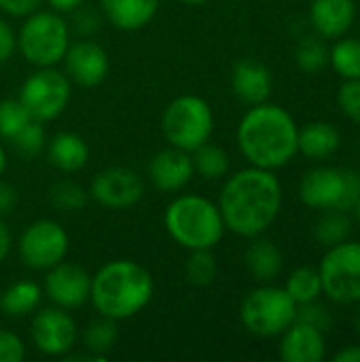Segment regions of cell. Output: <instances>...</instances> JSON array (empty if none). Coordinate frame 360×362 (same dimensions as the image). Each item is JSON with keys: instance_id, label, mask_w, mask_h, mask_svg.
<instances>
[{"instance_id": "obj_49", "label": "cell", "mask_w": 360, "mask_h": 362, "mask_svg": "<svg viewBox=\"0 0 360 362\" xmlns=\"http://www.w3.org/2000/svg\"><path fill=\"white\" fill-rule=\"evenodd\" d=\"M359 151H360V140H359Z\"/></svg>"}, {"instance_id": "obj_44", "label": "cell", "mask_w": 360, "mask_h": 362, "mask_svg": "<svg viewBox=\"0 0 360 362\" xmlns=\"http://www.w3.org/2000/svg\"><path fill=\"white\" fill-rule=\"evenodd\" d=\"M335 362H360V346H346L335 356Z\"/></svg>"}, {"instance_id": "obj_13", "label": "cell", "mask_w": 360, "mask_h": 362, "mask_svg": "<svg viewBox=\"0 0 360 362\" xmlns=\"http://www.w3.org/2000/svg\"><path fill=\"white\" fill-rule=\"evenodd\" d=\"M32 341L36 350L45 356H66L74 350L79 339V329L68 310L45 308L32 320Z\"/></svg>"}, {"instance_id": "obj_39", "label": "cell", "mask_w": 360, "mask_h": 362, "mask_svg": "<svg viewBox=\"0 0 360 362\" xmlns=\"http://www.w3.org/2000/svg\"><path fill=\"white\" fill-rule=\"evenodd\" d=\"M15 51H17V34L11 28V23L4 17H0V64L8 62Z\"/></svg>"}, {"instance_id": "obj_20", "label": "cell", "mask_w": 360, "mask_h": 362, "mask_svg": "<svg viewBox=\"0 0 360 362\" xmlns=\"http://www.w3.org/2000/svg\"><path fill=\"white\" fill-rule=\"evenodd\" d=\"M159 2L161 0H100V13L117 30L138 32L155 19Z\"/></svg>"}, {"instance_id": "obj_15", "label": "cell", "mask_w": 360, "mask_h": 362, "mask_svg": "<svg viewBox=\"0 0 360 362\" xmlns=\"http://www.w3.org/2000/svg\"><path fill=\"white\" fill-rule=\"evenodd\" d=\"M62 62L68 78L81 87H98L100 83H104L110 68L106 49L91 38L70 42Z\"/></svg>"}, {"instance_id": "obj_7", "label": "cell", "mask_w": 360, "mask_h": 362, "mask_svg": "<svg viewBox=\"0 0 360 362\" xmlns=\"http://www.w3.org/2000/svg\"><path fill=\"white\" fill-rule=\"evenodd\" d=\"M161 132L170 146L191 153L210 140L214 132V112L199 95H178L161 115Z\"/></svg>"}, {"instance_id": "obj_50", "label": "cell", "mask_w": 360, "mask_h": 362, "mask_svg": "<svg viewBox=\"0 0 360 362\" xmlns=\"http://www.w3.org/2000/svg\"><path fill=\"white\" fill-rule=\"evenodd\" d=\"M359 38H360V28H359Z\"/></svg>"}, {"instance_id": "obj_14", "label": "cell", "mask_w": 360, "mask_h": 362, "mask_svg": "<svg viewBox=\"0 0 360 362\" xmlns=\"http://www.w3.org/2000/svg\"><path fill=\"white\" fill-rule=\"evenodd\" d=\"M42 293L47 299L62 310H76L89 301L91 295V276L74 263H57L45 272Z\"/></svg>"}, {"instance_id": "obj_4", "label": "cell", "mask_w": 360, "mask_h": 362, "mask_svg": "<svg viewBox=\"0 0 360 362\" xmlns=\"http://www.w3.org/2000/svg\"><path fill=\"white\" fill-rule=\"evenodd\" d=\"M163 227L168 235L187 250H212L227 231L219 206L195 193L178 195L168 204Z\"/></svg>"}, {"instance_id": "obj_1", "label": "cell", "mask_w": 360, "mask_h": 362, "mask_svg": "<svg viewBox=\"0 0 360 362\" xmlns=\"http://www.w3.org/2000/svg\"><path fill=\"white\" fill-rule=\"evenodd\" d=\"M216 206L231 233L252 240L276 223L282 210V185L272 170L248 165L225 180Z\"/></svg>"}, {"instance_id": "obj_34", "label": "cell", "mask_w": 360, "mask_h": 362, "mask_svg": "<svg viewBox=\"0 0 360 362\" xmlns=\"http://www.w3.org/2000/svg\"><path fill=\"white\" fill-rule=\"evenodd\" d=\"M11 144H13V148H15L21 157H25V159H32V157L40 155V153L45 151V146H47V134H45V129H42V123L32 119V121H30V123L11 140Z\"/></svg>"}, {"instance_id": "obj_8", "label": "cell", "mask_w": 360, "mask_h": 362, "mask_svg": "<svg viewBox=\"0 0 360 362\" xmlns=\"http://www.w3.org/2000/svg\"><path fill=\"white\" fill-rule=\"evenodd\" d=\"M299 197L312 210H352L360 197V172L318 165L303 174Z\"/></svg>"}, {"instance_id": "obj_5", "label": "cell", "mask_w": 360, "mask_h": 362, "mask_svg": "<svg viewBox=\"0 0 360 362\" xmlns=\"http://www.w3.org/2000/svg\"><path fill=\"white\" fill-rule=\"evenodd\" d=\"M70 47V25L62 13L32 11L23 17L17 34V49L23 59L36 68H49L64 59Z\"/></svg>"}, {"instance_id": "obj_3", "label": "cell", "mask_w": 360, "mask_h": 362, "mask_svg": "<svg viewBox=\"0 0 360 362\" xmlns=\"http://www.w3.org/2000/svg\"><path fill=\"white\" fill-rule=\"evenodd\" d=\"M155 282L146 267L132 259H112L91 276L89 301L110 320H129L153 299Z\"/></svg>"}, {"instance_id": "obj_45", "label": "cell", "mask_w": 360, "mask_h": 362, "mask_svg": "<svg viewBox=\"0 0 360 362\" xmlns=\"http://www.w3.org/2000/svg\"><path fill=\"white\" fill-rule=\"evenodd\" d=\"M6 165H8V157H6V148H4L2 138H0V178H2L4 172H6Z\"/></svg>"}, {"instance_id": "obj_36", "label": "cell", "mask_w": 360, "mask_h": 362, "mask_svg": "<svg viewBox=\"0 0 360 362\" xmlns=\"http://www.w3.org/2000/svg\"><path fill=\"white\" fill-rule=\"evenodd\" d=\"M297 320L303 322V325H310L323 333H327L333 325V312L320 303L318 299L316 301H310V303H303V305H297Z\"/></svg>"}, {"instance_id": "obj_29", "label": "cell", "mask_w": 360, "mask_h": 362, "mask_svg": "<svg viewBox=\"0 0 360 362\" xmlns=\"http://www.w3.org/2000/svg\"><path fill=\"white\" fill-rule=\"evenodd\" d=\"M329 64L344 81L360 78V38L342 36L329 49Z\"/></svg>"}, {"instance_id": "obj_17", "label": "cell", "mask_w": 360, "mask_h": 362, "mask_svg": "<svg viewBox=\"0 0 360 362\" xmlns=\"http://www.w3.org/2000/svg\"><path fill=\"white\" fill-rule=\"evenodd\" d=\"M280 358L284 362H323L327 356L325 333L295 320L280 335Z\"/></svg>"}, {"instance_id": "obj_6", "label": "cell", "mask_w": 360, "mask_h": 362, "mask_svg": "<svg viewBox=\"0 0 360 362\" xmlns=\"http://www.w3.org/2000/svg\"><path fill=\"white\" fill-rule=\"evenodd\" d=\"M240 320L244 329L257 337H280L297 320V303L284 286L265 282L244 297L240 305Z\"/></svg>"}, {"instance_id": "obj_47", "label": "cell", "mask_w": 360, "mask_h": 362, "mask_svg": "<svg viewBox=\"0 0 360 362\" xmlns=\"http://www.w3.org/2000/svg\"><path fill=\"white\" fill-rule=\"evenodd\" d=\"M352 210H354V218H356V223L360 225V197H359V202L354 204V208H352Z\"/></svg>"}, {"instance_id": "obj_33", "label": "cell", "mask_w": 360, "mask_h": 362, "mask_svg": "<svg viewBox=\"0 0 360 362\" xmlns=\"http://www.w3.org/2000/svg\"><path fill=\"white\" fill-rule=\"evenodd\" d=\"M32 117L23 108L19 100H0V138L2 140H13L28 123Z\"/></svg>"}, {"instance_id": "obj_25", "label": "cell", "mask_w": 360, "mask_h": 362, "mask_svg": "<svg viewBox=\"0 0 360 362\" xmlns=\"http://www.w3.org/2000/svg\"><path fill=\"white\" fill-rule=\"evenodd\" d=\"M191 161H193V172L206 180H219L227 176L229 172V155L225 148L204 142L195 151H191Z\"/></svg>"}, {"instance_id": "obj_10", "label": "cell", "mask_w": 360, "mask_h": 362, "mask_svg": "<svg viewBox=\"0 0 360 362\" xmlns=\"http://www.w3.org/2000/svg\"><path fill=\"white\" fill-rule=\"evenodd\" d=\"M70 98L72 81L66 72H59L55 70V66H49L38 68L23 81L17 100L23 104V108L34 121L47 123L57 119L68 108Z\"/></svg>"}, {"instance_id": "obj_26", "label": "cell", "mask_w": 360, "mask_h": 362, "mask_svg": "<svg viewBox=\"0 0 360 362\" xmlns=\"http://www.w3.org/2000/svg\"><path fill=\"white\" fill-rule=\"evenodd\" d=\"M117 339H119L117 320H110V318H104V316L89 322L87 329L81 335L83 348L87 352L95 354V356H102V358H106V354L115 348Z\"/></svg>"}, {"instance_id": "obj_46", "label": "cell", "mask_w": 360, "mask_h": 362, "mask_svg": "<svg viewBox=\"0 0 360 362\" xmlns=\"http://www.w3.org/2000/svg\"><path fill=\"white\" fill-rule=\"evenodd\" d=\"M356 305H359V308H356V314H354V329H356V335H359L360 339V301Z\"/></svg>"}, {"instance_id": "obj_12", "label": "cell", "mask_w": 360, "mask_h": 362, "mask_svg": "<svg viewBox=\"0 0 360 362\" xmlns=\"http://www.w3.org/2000/svg\"><path fill=\"white\" fill-rule=\"evenodd\" d=\"M89 197L108 210H127L144 197V182L132 168L112 165L93 176Z\"/></svg>"}, {"instance_id": "obj_2", "label": "cell", "mask_w": 360, "mask_h": 362, "mask_svg": "<svg viewBox=\"0 0 360 362\" xmlns=\"http://www.w3.org/2000/svg\"><path fill=\"white\" fill-rule=\"evenodd\" d=\"M236 138L240 153L250 165L272 172L289 165L299 153L297 121L286 108L269 102L248 108L238 125Z\"/></svg>"}, {"instance_id": "obj_30", "label": "cell", "mask_w": 360, "mask_h": 362, "mask_svg": "<svg viewBox=\"0 0 360 362\" xmlns=\"http://www.w3.org/2000/svg\"><path fill=\"white\" fill-rule=\"evenodd\" d=\"M295 62L303 72L316 74V72L325 70L329 64V47L325 45V40L318 34L303 36L295 47Z\"/></svg>"}, {"instance_id": "obj_21", "label": "cell", "mask_w": 360, "mask_h": 362, "mask_svg": "<svg viewBox=\"0 0 360 362\" xmlns=\"http://www.w3.org/2000/svg\"><path fill=\"white\" fill-rule=\"evenodd\" d=\"M45 151H47L49 163L64 174L81 172L89 161V146L85 138L74 132L55 134L51 140H47Z\"/></svg>"}, {"instance_id": "obj_19", "label": "cell", "mask_w": 360, "mask_h": 362, "mask_svg": "<svg viewBox=\"0 0 360 362\" xmlns=\"http://www.w3.org/2000/svg\"><path fill=\"white\" fill-rule=\"evenodd\" d=\"M356 19L354 0H312L310 23L320 38H342Z\"/></svg>"}, {"instance_id": "obj_41", "label": "cell", "mask_w": 360, "mask_h": 362, "mask_svg": "<svg viewBox=\"0 0 360 362\" xmlns=\"http://www.w3.org/2000/svg\"><path fill=\"white\" fill-rule=\"evenodd\" d=\"M19 204V195L17 189L8 182H4L0 178V216H6L15 210V206Z\"/></svg>"}, {"instance_id": "obj_35", "label": "cell", "mask_w": 360, "mask_h": 362, "mask_svg": "<svg viewBox=\"0 0 360 362\" xmlns=\"http://www.w3.org/2000/svg\"><path fill=\"white\" fill-rule=\"evenodd\" d=\"M100 23H102V15L89 6V4H81L79 8H74L70 13V32H76L81 38H91L98 30H100Z\"/></svg>"}, {"instance_id": "obj_22", "label": "cell", "mask_w": 360, "mask_h": 362, "mask_svg": "<svg viewBox=\"0 0 360 362\" xmlns=\"http://www.w3.org/2000/svg\"><path fill=\"white\" fill-rule=\"evenodd\" d=\"M342 136L339 129L329 121H312L299 127L297 146L299 153L312 161H325L339 151Z\"/></svg>"}, {"instance_id": "obj_31", "label": "cell", "mask_w": 360, "mask_h": 362, "mask_svg": "<svg viewBox=\"0 0 360 362\" xmlns=\"http://www.w3.org/2000/svg\"><path fill=\"white\" fill-rule=\"evenodd\" d=\"M87 199H89V193L70 178L57 180L49 189V202L59 212H79L87 206Z\"/></svg>"}, {"instance_id": "obj_23", "label": "cell", "mask_w": 360, "mask_h": 362, "mask_svg": "<svg viewBox=\"0 0 360 362\" xmlns=\"http://www.w3.org/2000/svg\"><path fill=\"white\" fill-rule=\"evenodd\" d=\"M244 263L250 276L265 284V282H274L282 274L284 255L272 240L257 235L252 238V242L248 244L244 252Z\"/></svg>"}, {"instance_id": "obj_27", "label": "cell", "mask_w": 360, "mask_h": 362, "mask_svg": "<svg viewBox=\"0 0 360 362\" xmlns=\"http://www.w3.org/2000/svg\"><path fill=\"white\" fill-rule=\"evenodd\" d=\"M352 221L344 210H325V214L314 225V238L323 246H335L350 240Z\"/></svg>"}, {"instance_id": "obj_18", "label": "cell", "mask_w": 360, "mask_h": 362, "mask_svg": "<svg viewBox=\"0 0 360 362\" xmlns=\"http://www.w3.org/2000/svg\"><path fill=\"white\" fill-rule=\"evenodd\" d=\"M274 78L265 64L257 59H240L231 70V89L248 106L267 102L272 95Z\"/></svg>"}, {"instance_id": "obj_37", "label": "cell", "mask_w": 360, "mask_h": 362, "mask_svg": "<svg viewBox=\"0 0 360 362\" xmlns=\"http://www.w3.org/2000/svg\"><path fill=\"white\" fill-rule=\"evenodd\" d=\"M337 104L352 123L360 125V78L344 81L337 91Z\"/></svg>"}, {"instance_id": "obj_42", "label": "cell", "mask_w": 360, "mask_h": 362, "mask_svg": "<svg viewBox=\"0 0 360 362\" xmlns=\"http://www.w3.org/2000/svg\"><path fill=\"white\" fill-rule=\"evenodd\" d=\"M11 246H13V235H11V231H8L6 223L0 218V263H4V259L8 257Z\"/></svg>"}, {"instance_id": "obj_28", "label": "cell", "mask_w": 360, "mask_h": 362, "mask_svg": "<svg viewBox=\"0 0 360 362\" xmlns=\"http://www.w3.org/2000/svg\"><path fill=\"white\" fill-rule=\"evenodd\" d=\"M284 291L291 295V299L297 305H303V303H310V301L320 299V295H323V282H320L318 269H314V267H297L286 278Z\"/></svg>"}, {"instance_id": "obj_40", "label": "cell", "mask_w": 360, "mask_h": 362, "mask_svg": "<svg viewBox=\"0 0 360 362\" xmlns=\"http://www.w3.org/2000/svg\"><path fill=\"white\" fill-rule=\"evenodd\" d=\"M42 0H0V11L11 17H25L40 6Z\"/></svg>"}, {"instance_id": "obj_43", "label": "cell", "mask_w": 360, "mask_h": 362, "mask_svg": "<svg viewBox=\"0 0 360 362\" xmlns=\"http://www.w3.org/2000/svg\"><path fill=\"white\" fill-rule=\"evenodd\" d=\"M47 4L53 11L62 13V15H70L74 8H79L81 4H85V0H47Z\"/></svg>"}, {"instance_id": "obj_32", "label": "cell", "mask_w": 360, "mask_h": 362, "mask_svg": "<svg viewBox=\"0 0 360 362\" xmlns=\"http://www.w3.org/2000/svg\"><path fill=\"white\" fill-rule=\"evenodd\" d=\"M189 259L185 263L187 280L195 286H210L216 280L219 263L212 250H189Z\"/></svg>"}, {"instance_id": "obj_9", "label": "cell", "mask_w": 360, "mask_h": 362, "mask_svg": "<svg viewBox=\"0 0 360 362\" xmlns=\"http://www.w3.org/2000/svg\"><path fill=\"white\" fill-rule=\"evenodd\" d=\"M323 295L337 305H356L360 301V242L329 246L318 265Z\"/></svg>"}, {"instance_id": "obj_11", "label": "cell", "mask_w": 360, "mask_h": 362, "mask_svg": "<svg viewBox=\"0 0 360 362\" xmlns=\"http://www.w3.org/2000/svg\"><path fill=\"white\" fill-rule=\"evenodd\" d=\"M70 250L68 231L53 218L30 223L19 238V257L28 269L47 272L66 261Z\"/></svg>"}, {"instance_id": "obj_38", "label": "cell", "mask_w": 360, "mask_h": 362, "mask_svg": "<svg viewBox=\"0 0 360 362\" xmlns=\"http://www.w3.org/2000/svg\"><path fill=\"white\" fill-rule=\"evenodd\" d=\"M25 358L23 339L6 329H0V362H21Z\"/></svg>"}, {"instance_id": "obj_48", "label": "cell", "mask_w": 360, "mask_h": 362, "mask_svg": "<svg viewBox=\"0 0 360 362\" xmlns=\"http://www.w3.org/2000/svg\"><path fill=\"white\" fill-rule=\"evenodd\" d=\"M185 4H204V2H210V0H180Z\"/></svg>"}, {"instance_id": "obj_24", "label": "cell", "mask_w": 360, "mask_h": 362, "mask_svg": "<svg viewBox=\"0 0 360 362\" xmlns=\"http://www.w3.org/2000/svg\"><path fill=\"white\" fill-rule=\"evenodd\" d=\"M42 299V286L34 280H17L0 295V310L8 318L30 316Z\"/></svg>"}, {"instance_id": "obj_16", "label": "cell", "mask_w": 360, "mask_h": 362, "mask_svg": "<svg viewBox=\"0 0 360 362\" xmlns=\"http://www.w3.org/2000/svg\"><path fill=\"white\" fill-rule=\"evenodd\" d=\"M146 172H149V180L155 185V189H159L163 193H176V191L185 189L191 182V178L195 176L191 153L180 151L176 146H168V148L159 151L157 155H153Z\"/></svg>"}]
</instances>
